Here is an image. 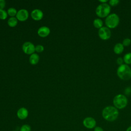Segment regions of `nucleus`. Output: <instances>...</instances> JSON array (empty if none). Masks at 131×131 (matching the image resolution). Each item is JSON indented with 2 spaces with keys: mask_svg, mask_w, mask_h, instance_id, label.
Listing matches in <instances>:
<instances>
[{
  "mask_svg": "<svg viewBox=\"0 0 131 131\" xmlns=\"http://www.w3.org/2000/svg\"><path fill=\"white\" fill-rule=\"evenodd\" d=\"M102 116L105 120L113 122L118 118L119 112L118 109L115 106H107L102 110Z\"/></svg>",
  "mask_w": 131,
  "mask_h": 131,
  "instance_id": "obj_1",
  "label": "nucleus"
},
{
  "mask_svg": "<svg viewBox=\"0 0 131 131\" xmlns=\"http://www.w3.org/2000/svg\"><path fill=\"white\" fill-rule=\"evenodd\" d=\"M117 74L121 79L128 80L131 78V68L127 64H123L118 68Z\"/></svg>",
  "mask_w": 131,
  "mask_h": 131,
  "instance_id": "obj_2",
  "label": "nucleus"
},
{
  "mask_svg": "<svg viewBox=\"0 0 131 131\" xmlns=\"http://www.w3.org/2000/svg\"><path fill=\"white\" fill-rule=\"evenodd\" d=\"M113 103L116 108L120 110L125 108L127 106L128 100L125 95L120 94L114 97Z\"/></svg>",
  "mask_w": 131,
  "mask_h": 131,
  "instance_id": "obj_3",
  "label": "nucleus"
},
{
  "mask_svg": "<svg viewBox=\"0 0 131 131\" xmlns=\"http://www.w3.org/2000/svg\"><path fill=\"white\" fill-rule=\"evenodd\" d=\"M111 11V6L107 3L100 4L99 5L96 9L95 12L96 15L100 18L106 17Z\"/></svg>",
  "mask_w": 131,
  "mask_h": 131,
  "instance_id": "obj_4",
  "label": "nucleus"
},
{
  "mask_svg": "<svg viewBox=\"0 0 131 131\" xmlns=\"http://www.w3.org/2000/svg\"><path fill=\"white\" fill-rule=\"evenodd\" d=\"M120 21L119 16L115 13H112L108 15L105 18V24L109 29H114L116 28Z\"/></svg>",
  "mask_w": 131,
  "mask_h": 131,
  "instance_id": "obj_5",
  "label": "nucleus"
},
{
  "mask_svg": "<svg viewBox=\"0 0 131 131\" xmlns=\"http://www.w3.org/2000/svg\"><path fill=\"white\" fill-rule=\"evenodd\" d=\"M98 35L102 40H108L111 36V31L110 29L107 27H101L98 30Z\"/></svg>",
  "mask_w": 131,
  "mask_h": 131,
  "instance_id": "obj_6",
  "label": "nucleus"
},
{
  "mask_svg": "<svg viewBox=\"0 0 131 131\" xmlns=\"http://www.w3.org/2000/svg\"><path fill=\"white\" fill-rule=\"evenodd\" d=\"M35 47L31 42L27 41L25 42L22 47L23 50L24 52L27 54H32L35 51Z\"/></svg>",
  "mask_w": 131,
  "mask_h": 131,
  "instance_id": "obj_7",
  "label": "nucleus"
},
{
  "mask_svg": "<svg viewBox=\"0 0 131 131\" xmlns=\"http://www.w3.org/2000/svg\"><path fill=\"white\" fill-rule=\"evenodd\" d=\"M83 125L88 129H92L96 127V121L95 119L91 117H88L83 120Z\"/></svg>",
  "mask_w": 131,
  "mask_h": 131,
  "instance_id": "obj_8",
  "label": "nucleus"
},
{
  "mask_svg": "<svg viewBox=\"0 0 131 131\" xmlns=\"http://www.w3.org/2000/svg\"><path fill=\"white\" fill-rule=\"evenodd\" d=\"M16 18L20 21H24L26 20L29 17L28 11L26 9L19 10L16 14Z\"/></svg>",
  "mask_w": 131,
  "mask_h": 131,
  "instance_id": "obj_9",
  "label": "nucleus"
},
{
  "mask_svg": "<svg viewBox=\"0 0 131 131\" xmlns=\"http://www.w3.org/2000/svg\"><path fill=\"white\" fill-rule=\"evenodd\" d=\"M31 16L34 20H39L42 18L43 16V14L42 11L41 10L36 9L33 10L31 12Z\"/></svg>",
  "mask_w": 131,
  "mask_h": 131,
  "instance_id": "obj_10",
  "label": "nucleus"
},
{
  "mask_svg": "<svg viewBox=\"0 0 131 131\" xmlns=\"http://www.w3.org/2000/svg\"><path fill=\"white\" fill-rule=\"evenodd\" d=\"M29 112L28 110L25 107H20L17 112V117L21 120L26 119L28 116Z\"/></svg>",
  "mask_w": 131,
  "mask_h": 131,
  "instance_id": "obj_11",
  "label": "nucleus"
},
{
  "mask_svg": "<svg viewBox=\"0 0 131 131\" xmlns=\"http://www.w3.org/2000/svg\"><path fill=\"white\" fill-rule=\"evenodd\" d=\"M50 33V29L46 26H42L38 30L37 33L38 35L41 37H45L49 35Z\"/></svg>",
  "mask_w": 131,
  "mask_h": 131,
  "instance_id": "obj_12",
  "label": "nucleus"
},
{
  "mask_svg": "<svg viewBox=\"0 0 131 131\" xmlns=\"http://www.w3.org/2000/svg\"><path fill=\"white\" fill-rule=\"evenodd\" d=\"M124 51V46L121 43H116L114 47V52L116 54H120Z\"/></svg>",
  "mask_w": 131,
  "mask_h": 131,
  "instance_id": "obj_13",
  "label": "nucleus"
},
{
  "mask_svg": "<svg viewBox=\"0 0 131 131\" xmlns=\"http://www.w3.org/2000/svg\"><path fill=\"white\" fill-rule=\"evenodd\" d=\"M39 60V55L36 53H33L31 54L29 58V61L32 64H37Z\"/></svg>",
  "mask_w": 131,
  "mask_h": 131,
  "instance_id": "obj_14",
  "label": "nucleus"
},
{
  "mask_svg": "<svg viewBox=\"0 0 131 131\" xmlns=\"http://www.w3.org/2000/svg\"><path fill=\"white\" fill-rule=\"evenodd\" d=\"M18 23L17 19L14 17H11L8 20V25L11 27H15Z\"/></svg>",
  "mask_w": 131,
  "mask_h": 131,
  "instance_id": "obj_15",
  "label": "nucleus"
},
{
  "mask_svg": "<svg viewBox=\"0 0 131 131\" xmlns=\"http://www.w3.org/2000/svg\"><path fill=\"white\" fill-rule=\"evenodd\" d=\"M93 25L97 29H100L103 27V21L100 18H96L93 21Z\"/></svg>",
  "mask_w": 131,
  "mask_h": 131,
  "instance_id": "obj_16",
  "label": "nucleus"
},
{
  "mask_svg": "<svg viewBox=\"0 0 131 131\" xmlns=\"http://www.w3.org/2000/svg\"><path fill=\"white\" fill-rule=\"evenodd\" d=\"M123 59L126 64H131V53L129 52L125 54L123 56Z\"/></svg>",
  "mask_w": 131,
  "mask_h": 131,
  "instance_id": "obj_17",
  "label": "nucleus"
},
{
  "mask_svg": "<svg viewBox=\"0 0 131 131\" xmlns=\"http://www.w3.org/2000/svg\"><path fill=\"white\" fill-rule=\"evenodd\" d=\"M17 12L16 10L14 8H12V7L9 8L7 10V13L8 14V15L12 17H13L15 15H16Z\"/></svg>",
  "mask_w": 131,
  "mask_h": 131,
  "instance_id": "obj_18",
  "label": "nucleus"
},
{
  "mask_svg": "<svg viewBox=\"0 0 131 131\" xmlns=\"http://www.w3.org/2000/svg\"><path fill=\"white\" fill-rule=\"evenodd\" d=\"M20 131H31V127L28 124H24L20 128Z\"/></svg>",
  "mask_w": 131,
  "mask_h": 131,
  "instance_id": "obj_19",
  "label": "nucleus"
},
{
  "mask_svg": "<svg viewBox=\"0 0 131 131\" xmlns=\"http://www.w3.org/2000/svg\"><path fill=\"white\" fill-rule=\"evenodd\" d=\"M7 12L4 10H0V19H5L7 17Z\"/></svg>",
  "mask_w": 131,
  "mask_h": 131,
  "instance_id": "obj_20",
  "label": "nucleus"
},
{
  "mask_svg": "<svg viewBox=\"0 0 131 131\" xmlns=\"http://www.w3.org/2000/svg\"><path fill=\"white\" fill-rule=\"evenodd\" d=\"M131 43V40L128 38H125L122 41V45L124 47H128Z\"/></svg>",
  "mask_w": 131,
  "mask_h": 131,
  "instance_id": "obj_21",
  "label": "nucleus"
},
{
  "mask_svg": "<svg viewBox=\"0 0 131 131\" xmlns=\"http://www.w3.org/2000/svg\"><path fill=\"white\" fill-rule=\"evenodd\" d=\"M120 1L118 0H110L109 1V5L111 6H116L119 4Z\"/></svg>",
  "mask_w": 131,
  "mask_h": 131,
  "instance_id": "obj_22",
  "label": "nucleus"
},
{
  "mask_svg": "<svg viewBox=\"0 0 131 131\" xmlns=\"http://www.w3.org/2000/svg\"><path fill=\"white\" fill-rule=\"evenodd\" d=\"M35 51L37 52H42L44 50V47L41 45H38L35 46Z\"/></svg>",
  "mask_w": 131,
  "mask_h": 131,
  "instance_id": "obj_23",
  "label": "nucleus"
},
{
  "mask_svg": "<svg viewBox=\"0 0 131 131\" xmlns=\"http://www.w3.org/2000/svg\"><path fill=\"white\" fill-rule=\"evenodd\" d=\"M6 2L4 0H0V10H3L5 7Z\"/></svg>",
  "mask_w": 131,
  "mask_h": 131,
  "instance_id": "obj_24",
  "label": "nucleus"
},
{
  "mask_svg": "<svg viewBox=\"0 0 131 131\" xmlns=\"http://www.w3.org/2000/svg\"><path fill=\"white\" fill-rule=\"evenodd\" d=\"M116 62H117V63L119 65V66H121L122 64H123V59L121 57H118L117 59V60H116Z\"/></svg>",
  "mask_w": 131,
  "mask_h": 131,
  "instance_id": "obj_25",
  "label": "nucleus"
},
{
  "mask_svg": "<svg viewBox=\"0 0 131 131\" xmlns=\"http://www.w3.org/2000/svg\"><path fill=\"white\" fill-rule=\"evenodd\" d=\"M94 131H103V129L100 126H96L94 128Z\"/></svg>",
  "mask_w": 131,
  "mask_h": 131,
  "instance_id": "obj_26",
  "label": "nucleus"
},
{
  "mask_svg": "<svg viewBox=\"0 0 131 131\" xmlns=\"http://www.w3.org/2000/svg\"><path fill=\"white\" fill-rule=\"evenodd\" d=\"M107 1H108L107 0H100V1H99V2L100 3H101V4L106 3Z\"/></svg>",
  "mask_w": 131,
  "mask_h": 131,
  "instance_id": "obj_27",
  "label": "nucleus"
},
{
  "mask_svg": "<svg viewBox=\"0 0 131 131\" xmlns=\"http://www.w3.org/2000/svg\"><path fill=\"white\" fill-rule=\"evenodd\" d=\"M126 131H131V126H129L126 130Z\"/></svg>",
  "mask_w": 131,
  "mask_h": 131,
  "instance_id": "obj_28",
  "label": "nucleus"
},
{
  "mask_svg": "<svg viewBox=\"0 0 131 131\" xmlns=\"http://www.w3.org/2000/svg\"><path fill=\"white\" fill-rule=\"evenodd\" d=\"M12 131H17V130H12Z\"/></svg>",
  "mask_w": 131,
  "mask_h": 131,
  "instance_id": "obj_29",
  "label": "nucleus"
}]
</instances>
